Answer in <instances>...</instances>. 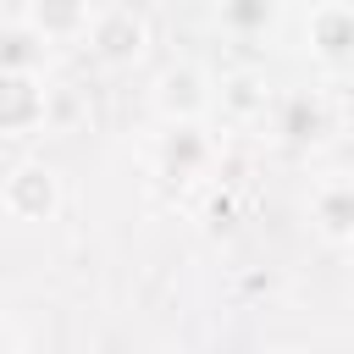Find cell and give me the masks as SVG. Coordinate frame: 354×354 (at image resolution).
Listing matches in <instances>:
<instances>
[{
    "label": "cell",
    "mask_w": 354,
    "mask_h": 354,
    "mask_svg": "<svg viewBox=\"0 0 354 354\" xmlns=\"http://www.w3.org/2000/svg\"><path fill=\"white\" fill-rule=\"evenodd\" d=\"M83 44L100 66H138L149 55V17L138 6H94Z\"/></svg>",
    "instance_id": "2"
},
{
    "label": "cell",
    "mask_w": 354,
    "mask_h": 354,
    "mask_svg": "<svg viewBox=\"0 0 354 354\" xmlns=\"http://www.w3.org/2000/svg\"><path fill=\"white\" fill-rule=\"evenodd\" d=\"M310 227L332 249H348L354 243V183L343 171H332V177H321L310 188Z\"/></svg>",
    "instance_id": "8"
},
{
    "label": "cell",
    "mask_w": 354,
    "mask_h": 354,
    "mask_svg": "<svg viewBox=\"0 0 354 354\" xmlns=\"http://www.w3.org/2000/svg\"><path fill=\"white\" fill-rule=\"evenodd\" d=\"M271 100H277V88L260 66H232V72L216 77V105L210 111H221L232 127H249V122H266Z\"/></svg>",
    "instance_id": "7"
},
{
    "label": "cell",
    "mask_w": 354,
    "mask_h": 354,
    "mask_svg": "<svg viewBox=\"0 0 354 354\" xmlns=\"http://www.w3.org/2000/svg\"><path fill=\"white\" fill-rule=\"evenodd\" d=\"M0 210L22 227L55 221L61 216V171L50 160H17L0 183Z\"/></svg>",
    "instance_id": "3"
},
{
    "label": "cell",
    "mask_w": 354,
    "mask_h": 354,
    "mask_svg": "<svg viewBox=\"0 0 354 354\" xmlns=\"http://www.w3.org/2000/svg\"><path fill=\"white\" fill-rule=\"evenodd\" d=\"M277 22H282V6H277V0H227V6L216 11V28L232 33V39H260V33H271Z\"/></svg>",
    "instance_id": "11"
},
{
    "label": "cell",
    "mask_w": 354,
    "mask_h": 354,
    "mask_svg": "<svg viewBox=\"0 0 354 354\" xmlns=\"http://www.w3.org/2000/svg\"><path fill=\"white\" fill-rule=\"evenodd\" d=\"M210 155H216V144H210L205 127H166L160 144H155V160H160L166 177H199L210 166Z\"/></svg>",
    "instance_id": "10"
},
{
    "label": "cell",
    "mask_w": 354,
    "mask_h": 354,
    "mask_svg": "<svg viewBox=\"0 0 354 354\" xmlns=\"http://www.w3.org/2000/svg\"><path fill=\"white\" fill-rule=\"evenodd\" d=\"M149 100H155V116H160L166 127H205V116H210V105H216V77H210L199 61H171V66L155 77Z\"/></svg>",
    "instance_id": "1"
},
{
    "label": "cell",
    "mask_w": 354,
    "mask_h": 354,
    "mask_svg": "<svg viewBox=\"0 0 354 354\" xmlns=\"http://www.w3.org/2000/svg\"><path fill=\"white\" fill-rule=\"evenodd\" d=\"M88 17H94V6H83V0H33V6L17 11V22L39 44H83Z\"/></svg>",
    "instance_id": "9"
},
{
    "label": "cell",
    "mask_w": 354,
    "mask_h": 354,
    "mask_svg": "<svg viewBox=\"0 0 354 354\" xmlns=\"http://www.w3.org/2000/svg\"><path fill=\"white\" fill-rule=\"evenodd\" d=\"M271 133L282 138V144H321L326 133H332V111H326V94L321 88H288V94H277L271 100Z\"/></svg>",
    "instance_id": "6"
},
{
    "label": "cell",
    "mask_w": 354,
    "mask_h": 354,
    "mask_svg": "<svg viewBox=\"0 0 354 354\" xmlns=\"http://www.w3.org/2000/svg\"><path fill=\"white\" fill-rule=\"evenodd\" d=\"M304 50L321 72L354 66V6L348 0H315L304 11Z\"/></svg>",
    "instance_id": "4"
},
{
    "label": "cell",
    "mask_w": 354,
    "mask_h": 354,
    "mask_svg": "<svg viewBox=\"0 0 354 354\" xmlns=\"http://www.w3.org/2000/svg\"><path fill=\"white\" fill-rule=\"evenodd\" d=\"M144 354H177V348H144Z\"/></svg>",
    "instance_id": "14"
},
{
    "label": "cell",
    "mask_w": 354,
    "mask_h": 354,
    "mask_svg": "<svg viewBox=\"0 0 354 354\" xmlns=\"http://www.w3.org/2000/svg\"><path fill=\"white\" fill-rule=\"evenodd\" d=\"M0 354H17V326L0 315Z\"/></svg>",
    "instance_id": "13"
},
{
    "label": "cell",
    "mask_w": 354,
    "mask_h": 354,
    "mask_svg": "<svg viewBox=\"0 0 354 354\" xmlns=\"http://www.w3.org/2000/svg\"><path fill=\"white\" fill-rule=\"evenodd\" d=\"M50 83L39 72H0V138H33L44 133Z\"/></svg>",
    "instance_id": "5"
},
{
    "label": "cell",
    "mask_w": 354,
    "mask_h": 354,
    "mask_svg": "<svg viewBox=\"0 0 354 354\" xmlns=\"http://www.w3.org/2000/svg\"><path fill=\"white\" fill-rule=\"evenodd\" d=\"M0 72H39L44 77V44L17 17H0Z\"/></svg>",
    "instance_id": "12"
}]
</instances>
